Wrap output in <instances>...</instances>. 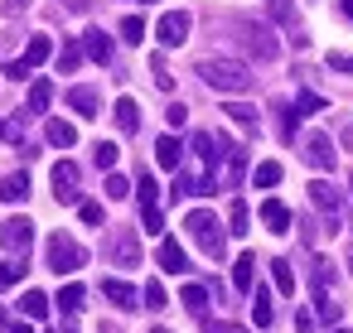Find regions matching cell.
Returning a JSON list of instances; mask_svg holds the SVG:
<instances>
[{
	"mask_svg": "<svg viewBox=\"0 0 353 333\" xmlns=\"http://www.w3.org/2000/svg\"><path fill=\"white\" fill-rule=\"evenodd\" d=\"M242 169H247V150H237V145H228V174H223V189H237V179H242Z\"/></svg>",
	"mask_w": 353,
	"mask_h": 333,
	"instance_id": "obj_26",
	"label": "cell"
},
{
	"mask_svg": "<svg viewBox=\"0 0 353 333\" xmlns=\"http://www.w3.org/2000/svg\"><path fill=\"white\" fill-rule=\"evenodd\" d=\"M121 39H126V44H141V39H145V20L126 15V20H121Z\"/></svg>",
	"mask_w": 353,
	"mask_h": 333,
	"instance_id": "obj_38",
	"label": "cell"
},
{
	"mask_svg": "<svg viewBox=\"0 0 353 333\" xmlns=\"http://www.w3.org/2000/svg\"><path fill=\"white\" fill-rule=\"evenodd\" d=\"M329 68H334V73H348V78H353V58H348V54H329Z\"/></svg>",
	"mask_w": 353,
	"mask_h": 333,
	"instance_id": "obj_44",
	"label": "cell"
},
{
	"mask_svg": "<svg viewBox=\"0 0 353 333\" xmlns=\"http://www.w3.org/2000/svg\"><path fill=\"white\" fill-rule=\"evenodd\" d=\"M141 222H145V232H150V237H160V232H165V217H160V208L141 213Z\"/></svg>",
	"mask_w": 353,
	"mask_h": 333,
	"instance_id": "obj_43",
	"label": "cell"
},
{
	"mask_svg": "<svg viewBox=\"0 0 353 333\" xmlns=\"http://www.w3.org/2000/svg\"><path fill=\"white\" fill-rule=\"evenodd\" d=\"M150 73H155V87H160V92H174V73L165 68V58H160V54L150 58Z\"/></svg>",
	"mask_w": 353,
	"mask_h": 333,
	"instance_id": "obj_36",
	"label": "cell"
},
{
	"mask_svg": "<svg viewBox=\"0 0 353 333\" xmlns=\"http://www.w3.org/2000/svg\"><path fill=\"white\" fill-rule=\"evenodd\" d=\"M295 328H300V333H314V319H310V314L300 309V314H295Z\"/></svg>",
	"mask_w": 353,
	"mask_h": 333,
	"instance_id": "obj_47",
	"label": "cell"
},
{
	"mask_svg": "<svg viewBox=\"0 0 353 333\" xmlns=\"http://www.w3.org/2000/svg\"><path fill=\"white\" fill-rule=\"evenodd\" d=\"M252 280H256V256H247V251H242V256L232 261V285L247 294V290H252Z\"/></svg>",
	"mask_w": 353,
	"mask_h": 333,
	"instance_id": "obj_22",
	"label": "cell"
},
{
	"mask_svg": "<svg viewBox=\"0 0 353 333\" xmlns=\"http://www.w3.org/2000/svg\"><path fill=\"white\" fill-rule=\"evenodd\" d=\"M155 261H160V270H165V275H184V270H189V256H184V246H179L174 237H160Z\"/></svg>",
	"mask_w": 353,
	"mask_h": 333,
	"instance_id": "obj_10",
	"label": "cell"
},
{
	"mask_svg": "<svg viewBox=\"0 0 353 333\" xmlns=\"http://www.w3.org/2000/svg\"><path fill=\"white\" fill-rule=\"evenodd\" d=\"M78 217L88 227H102V203H78Z\"/></svg>",
	"mask_w": 353,
	"mask_h": 333,
	"instance_id": "obj_42",
	"label": "cell"
},
{
	"mask_svg": "<svg viewBox=\"0 0 353 333\" xmlns=\"http://www.w3.org/2000/svg\"><path fill=\"white\" fill-rule=\"evenodd\" d=\"M102 189H107V198H126V193H131V184H126L117 169H107V184H102Z\"/></svg>",
	"mask_w": 353,
	"mask_h": 333,
	"instance_id": "obj_40",
	"label": "cell"
},
{
	"mask_svg": "<svg viewBox=\"0 0 353 333\" xmlns=\"http://www.w3.org/2000/svg\"><path fill=\"white\" fill-rule=\"evenodd\" d=\"M49 54H54V39H49V34H34V39L25 44V54H20V58H15V63H10L6 73L25 83V78H30V73H34L39 63H49Z\"/></svg>",
	"mask_w": 353,
	"mask_h": 333,
	"instance_id": "obj_4",
	"label": "cell"
},
{
	"mask_svg": "<svg viewBox=\"0 0 353 333\" xmlns=\"http://www.w3.org/2000/svg\"><path fill=\"white\" fill-rule=\"evenodd\" d=\"M25 280V261H0V290H10Z\"/></svg>",
	"mask_w": 353,
	"mask_h": 333,
	"instance_id": "obj_35",
	"label": "cell"
},
{
	"mask_svg": "<svg viewBox=\"0 0 353 333\" xmlns=\"http://www.w3.org/2000/svg\"><path fill=\"white\" fill-rule=\"evenodd\" d=\"M199 78H203L208 87H218V92H247V87H252L247 63H232V58H203V63H199Z\"/></svg>",
	"mask_w": 353,
	"mask_h": 333,
	"instance_id": "obj_1",
	"label": "cell"
},
{
	"mask_svg": "<svg viewBox=\"0 0 353 333\" xmlns=\"http://www.w3.org/2000/svg\"><path fill=\"white\" fill-rule=\"evenodd\" d=\"M179 304L203 319V314H208V290H203V285H184V290H179Z\"/></svg>",
	"mask_w": 353,
	"mask_h": 333,
	"instance_id": "obj_24",
	"label": "cell"
},
{
	"mask_svg": "<svg viewBox=\"0 0 353 333\" xmlns=\"http://www.w3.org/2000/svg\"><path fill=\"white\" fill-rule=\"evenodd\" d=\"M266 6H271V15L290 30V39H295V49H305L310 44V34H300V25H295V6H290V0H266Z\"/></svg>",
	"mask_w": 353,
	"mask_h": 333,
	"instance_id": "obj_14",
	"label": "cell"
},
{
	"mask_svg": "<svg viewBox=\"0 0 353 333\" xmlns=\"http://www.w3.org/2000/svg\"><path fill=\"white\" fill-rule=\"evenodd\" d=\"M252 179H256V189H271V184H281V164H276V160H261Z\"/></svg>",
	"mask_w": 353,
	"mask_h": 333,
	"instance_id": "obj_33",
	"label": "cell"
},
{
	"mask_svg": "<svg viewBox=\"0 0 353 333\" xmlns=\"http://www.w3.org/2000/svg\"><path fill=\"white\" fill-rule=\"evenodd\" d=\"M83 54H88L83 44H63V49H59V73H73V68L83 63Z\"/></svg>",
	"mask_w": 353,
	"mask_h": 333,
	"instance_id": "obj_31",
	"label": "cell"
},
{
	"mask_svg": "<svg viewBox=\"0 0 353 333\" xmlns=\"http://www.w3.org/2000/svg\"><path fill=\"white\" fill-rule=\"evenodd\" d=\"M334 333H348V328H334Z\"/></svg>",
	"mask_w": 353,
	"mask_h": 333,
	"instance_id": "obj_54",
	"label": "cell"
},
{
	"mask_svg": "<svg viewBox=\"0 0 353 333\" xmlns=\"http://www.w3.org/2000/svg\"><path fill=\"white\" fill-rule=\"evenodd\" d=\"M107 256H112L117 266H141V241H136V232H131V227H117L112 241H107Z\"/></svg>",
	"mask_w": 353,
	"mask_h": 333,
	"instance_id": "obj_7",
	"label": "cell"
},
{
	"mask_svg": "<svg viewBox=\"0 0 353 333\" xmlns=\"http://www.w3.org/2000/svg\"><path fill=\"white\" fill-rule=\"evenodd\" d=\"M30 241H34V222L30 217H6V222H0V246H6L10 256L30 251Z\"/></svg>",
	"mask_w": 353,
	"mask_h": 333,
	"instance_id": "obj_5",
	"label": "cell"
},
{
	"mask_svg": "<svg viewBox=\"0 0 353 333\" xmlns=\"http://www.w3.org/2000/svg\"><path fill=\"white\" fill-rule=\"evenodd\" d=\"M261 222H266V232H290V208L281 198H266L261 203Z\"/></svg>",
	"mask_w": 353,
	"mask_h": 333,
	"instance_id": "obj_17",
	"label": "cell"
},
{
	"mask_svg": "<svg viewBox=\"0 0 353 333\" xmlns=\"http://www.w3.org/2000/svg\"><path fill=\"white\" fill-rule=\"evenodd\" d=\"M68 333H73V328H68Z\"/></svg>",
	"mask_w": 353,
	"mask_h": 333,
	"instance_id": "obj_57",
	"label": "cell"
},
{
	"mask_svg": "<svg viewBox=\"0 0 353 333\" xmlns=\"http://www.w3.org/2000/svg\"><path fill=\"white\" fill-rule=\"evenodd\" d=\"M102 294H107L117 309H141V294H136L126 280H112V275H107V280H102Z\"/></svg>",
	"mask_w": 353,
	"mask_h": 333,
	"instance_id": "obj_13",
	"label": "cell"
},
{
	"mask_svg": "<svg viewBox=\"0 0 353 333\" xmlns=\"http://www.w3.org/2000/svg\"><path fill=\"white\" fill-rule=\"evenodd\" d=\"M300 116H314V111H324V97H314V92H300Z\"/></svg>",
	"mask_w": 353,
	"mask_h": 333,
	"instance_id": "obj_41",
	"label": "cell"
},
{
	"mask_svg": "<svg viewBox=\"0 0 353 333\" xmlns=\"http://www.w3.org/2000/svg\"><path fill=\"white\" fill-rule=\"evenodd\" d=\"M112 116H117V131H121V136H136V131H141V107H136L131 97H121V102L112 107Z\"/></svg>",
	"mask_w": 353,
	"mask_h": 333,
	"instance_id": "obj_16",
	"label": "cell"
},
{
	"mask_svg": "<svg viewBox=\"0 0 353 333\" xmlns=\"http://www.w3.org/2000/svg\"><path fill=\"white\" fill-rule=\"evenodd\" d=\"M223 111H228V121H232V126H242L247 136H256V126H261V116H256V107H252V102H228Z\"/></svg>",
	"mask_w": 353,
	"mask_h": 333,
	"instance_id": "obj_15",
	"label": "cell"
},
{
	"mask_svg": "<svg viewBox=\"0 0 353 333\" xmlns=\"http://www.w3.org/2000/svg\"><path fill=\"white\" fill-rule=\"evenodd\" d=\"M68 107H73L78 116H88V121H92V116H102V111H97L102 102H97V92H92V87H68Z\"/></svg>",
	"mask_w": 353,
	"mask_h": 333,
	"instance_id": "obj_18",
	"label": "cell"
},
{
	"mask_svg": "<svg viewBox=\"0 0 353 333\" xmlns=\"http://www.w3.org/2000/svg\"><path fill=\"white\" fill-rule=\"evenodd\" d=\"M310 203H314L319 213H329V227H339V208H343V198H339V189H334V184L314 179V184H310Z\"/></svg>",
	"mask_w": 353,
	"mask_h": 333,
	"instance_id": "obj_9",
	"label": "cell"
},
{
	"mask_svg": "<svg viewBox=\"0 0 353 333\" xmlns=\"http://www.w3.org/2000/svg\"><path fill=\"white\" fill-rule=\"evenodd\" d=\"M141 299H145V309H165V285H160V280H145Z\"/></svg>",
	"mask_w": 353,
	"mask_h": 333,
	"instance_id": "obj_39",
	"label": "cell"
},
{
	"mask_svg": "<svg viewBox=\"0 0 353 333\" xmlns=\"http://www.w3.org/2000/svg\"><path fill=\"white\" fill-rule=\"evenodd\" d=\"M339 10H343V20H353V0H339Z\"/></svg>",
	"mask_w": 353,
	"mask_h": 333,
	"instance_id": "obj_49",
	"label": "cell"
},
{
	"mask_svg": "<svg viewBox=\"0 0 353 333\" xmlns=\"http://www.w3.org/2000/svg\"><path fill=\"white\" fill-rule=\"evenodd\" d=\"M150 333H170V328H150Z\"/></svg>",
	"mask_w": 353,
	"mask_h": 333,
	"instance_id": "obj_52",
	"label": "cell"
},
{
	"mask_svg": "<svg viewBox=\"0 0 353 333\" xmlns=\"http://www.w3.org/2000/svg\"><path fill=\"white\" fill-rule=\"evenodd\" d=\"M10 333H30V323H10Z\"/></svg>",
	"mask_w": 353,
	"mask_h": 333,
	"instance_id": "obj_50",
	"label": "cell"
},
{
	"mask_svg": "<svg viewBox=\"0 0 353 333\" xmlns=\"http://www.w3.org/2000/svg\"><path fill=\"white\" fill-rule=\"evenodd\" d=\"M242 34H247V49H252L256 58H276V54H281V44L271 39V30H266V25H247Z\"/></svg>",
	"mask_w": 353,
	"mask_h": 333,
	"instance_id": "obj_11",
	"label": "cell"
},
{
	"mask_svg": "<svg viewBox=\"0 0 353 333\" xmlns=\"http://www.w3.org/2000/svg\"><path fill=\"white\" fill-rule=\"evenodd\" d=\"M203 333H247L242 323H203Z\"/></svg>",
	"mask_w": 353,
	"mask_h": 333,
	"instance_id": "obj_45",
	"label": "cell"
},
{
	"mask_svg": "<svg viewBox=\"0 0 353 333\" xmlns=\"http://www.w3.org/2000/svg\"><path fill=\"white\" fill-rule=\"evenodd\" d=\"M343 256H348V270H353V241H348V251H343Z\"/></svg>",
	"mask_w": 353,
	"mask_h": 333,
	"instance_id": "obj_51",
	"label": "cell"
},
{
	"mask_svg": "<svg viewBox=\"0 0 353 333\" xmlns=\"http://www.w3.org/2000/svg\"><path fill=\"white\" fill-rule=\"evenodd\" d=\"M83 49H88L92 63H112V39H107L102 30H88V34H83Z\"/></svg>",
	"mask_w": 353,
	"mask_h": 333,
	"instance_id": "obj_19",
	"label": "cell"
},
{
	"mask_svg": "<svg viewBox=\"0 0 353 333\" xmlns=\"http://www.w3.org/2000/svg\"><path fill=\"white\" fill-rule=\"evenodd\" d=\"M228 232H232V237L247 232V203H242V198H232V208H228Z\"/></svg>",
	"mask_w": 353,
	"mask_h": 333,
	"instance_id": "obj_34",
	"label": "cell"
},
{
	"mask_svg": "<svg viewBox=\"0 0 353 333\" xmlns=\"http://www.w3.org/2000/svg\"><path fill=\"white\" fill-rule=\"evenodd\" d=\"M44 140L59 145V150H68V145H78V126H68V121H49V126H44Z\"/></svg>",
	"mask_w": 353,
	"mask_h": 333,
	"instance_id": "obj_21",
	"label": "cell"
},
{
	"mask_svg": "<svg viewBox=\"0 0 353 333\" xmlns=\"http://www.w3.org/2000/svg\"><path fill=\"white\" fill-rule=\"evenodd\" d=\"M0 136H6V121H0Z\"/></svg>",
	"mask_w": 353,
	"mask_h": 333,
	"instance_id": "obj_53",
	"label": "cell"
},
{
	"mask_svg": "<svg viewBox=\"0 0 353 333\" xmlns=\"http://www.w3.org/2000/svg\"><path fill=\"white\" fill-rule=\"evenodd\" d=\"M252 319H256L261 328H271L276 309H271V294H266V290H256V294H252Z\"/></svg>",
	"mask_w": 353,
	"mask_h": 333,
	"instance_id": "obj_29",
	"label": "cell"
},
{
	"mask_svg": "<svg viewBox=\"0 0 353 333\" xmlns=\"http://www.w3.org/2000/svg\"><path fill=\"white\" fill-rule=\"evenodd\" d=\"M348 189H353V179H348Z\"/></svg>",
	"mask_w": 353,
	"mask_h": 333,
	"instance_id": "obj_56",
	"label": "cell"
},
{
	"mask_svg": "<svg viewBox=\"0 0 353 333\" xmlns=\"http://www.w3.org/2000/svg\"><path fill=\"white\" fill-rule=\"evenodd\" d=\"M49 102H54V87H49V83H44V78H39V83H34V87H30V111H44V107H49Z\"/></svg>",
	"mask_w": 353,
	"mask_h": 333,
	"instance_id": "obj_37",
	"label": "cell"
},
{
	"mask_svg": "<svg viewBox=\"0 0 353 333\" xmlns=\"http://www.w3.org/2000/svg\"><path fill=\"white\" fill-rule=\"evenodd\" d=\"M189 25H194V20H189V10H170V15L155 25V39H160L165 49H179V44L189 39Z\"/></svg>",
	"mask_w": 353,
	"mask_h": 333,
	"instance_id": "obj_6",
	"label": "cell"
},
{
	"mask_svg": "<svg viewBox=\"0 0 353 333\" xmlns=\"http://www.w3.org/2000/svg\"><path fill=\"white\" fill-rule=\"evenodd\" d=\"M78 179H83V169L73 160H59L54 164V198L59 203H78Z\"/></svg>",
	"mask_w": 353,
	"mask_h": 333,
	"instance_id": "obj_8",
	"label": "cell"
},
{
	"mask_svg": "<svg viewBox=\"0 0 353 333\" xmlns=\"http://www.w3.org/2000/svg\"><path fill=\"white\" fill-rule=\"evenodd\" d=\"M271 280H276L281 294H295V270H290V261H271Z\"/></svg>",
	"mask_w": 353,
	"mask_h": 333,
	"instance_id": "obj_28",
	"label": "cell"
},
{
	"mask_svg": "<svg viewBox=\"0 0 353 333\" xmlns=\"http://www.w3.org/2000/svg\"><path fill=\"white\" fill-rule=\"evenodd\" d=\"M305 160L314 164V169H334V145H329V136H305Z\"/></svg>",
	"mask_w": 353,
	"mask_h": 333,
	"instance_id": "obj_12",
	"label": "cell"
},
{
	"mask_svg": "<svg viewBox=\"0 0 353 333\" xmlns=\"http://www.w3.org/2000/svg\"><path fill=\"white\" fill-rule=\"evenodd\" d=\"M184 121H189V111H184V107L174 102V107H170V126H184Z\"/></svg>",
	"mask_w": 353,
	"mask_h": 333,
	"instance_id": "obj_46",
	"label": "cell"
},
{
	"mask_svg": "<svg viewBox=\"0 0 353 333\" xmlns=\"http://www.w3.org/2000/svg\"><path fill=\"white\" fill-rule=\"evenodd\" d=\"M44 261H49V270H54V275H73L78 266H88V251H83L68 232H54V237H49V246H44Z\"/></svg>",
	"mask_w": 353,
	"mask_h": 333,
	"instance_id": "obj_3",
	"label": "cell"
},
{
	"mask_svg": "<svg viewBox=\"0 0 353 333\" xmlns=\"http://www.w3.org/2000/svg\"><path fill=\"white\" fill-rule=\"evenodd\" d=\"M145 6H155V0H145Z\"/></svg>",
	"mask_w": 353,
	"mask_h": 333,
	"instance_id": "obj_55",
	"label": "cell"
},
{
	"mask_svg": "<svg viewBox=\"0 0 353 333\" xmlns=\"http://www.w3.org/2000/svg\"><path fill=\"white\" fill-rule=\"evenodd\" d=\"M30 198V174H10L0 184V203H25Z\"/></svg>",
	"mask_w": 353,
	"mask_h": 333,
	"instance_id": "obj_23",
	"label": "cell"
},
{
	"mask_svg": "<svg viewBox=\"0 0 353 333\" xmlns=\"http://www.w3.org/2000/svg\"><path fill=\"white\" fill-rule=\"evenodd\" d=\"M117 155H121V150H117L112 140H97V145H92V160H97V169H117Z\"/></svg>",
	"mask_w": 353,
	"mask_h": 333,
	"instance_id": "obj_32",
	"label": "cell"
},
{
	"mask_svg": "<svg viewBox=\"0 0 353 333\" xmlns=\"http://www.w3.org/2000/svg\"><path fill=\"white\" fill-rule=\"evenodd\" d=\"M25 6H30V0H6V15H20Z\"/></svg>",
	"mask_w": 353,
	"mask_h": 333,
	"instance_id": "obj_48",
	"label": "cell"
},
{
	"mask_svg": "<svg viewBox=\"0 0 353 333\" xmlns=\"http://www.w3.org/2000/svg\"><path fill=\"white\" fill-rule=\"evenodd\" d=\"M136 189H141V213H150V208H160V184H155L150 174H141V184H136Z\"/></svg>",
	"mask_w": 353,
	"mask_h": 333,
	"instance_id": "obj_30",
	"label": "cell"
},
{
	"mask_svg": "<svg viewBox=\"0 0 353 333\" xmlns=\"http://www.w3.org/2000/svg\"><path fill=\"white\" fill-rule=\"evenodd\" d=\"M20 314H25V319H49V294L25 290V294H20Z\"/></svg>",
	"mask_w": 353,
	"mask_h": 333,
	"instance_id": "obj_25",
	"label": "cell"
},
{
	"mask_svg": "<svg viewBox=\"0 0 353 333\" xmlns=\"http://www.w3.org/2000/svg\"><path fill=\"white\" fill-rule=\"evenodd\" d=\"M83 299H88V290H83V285H78V280H73V285H63V290H59V309H63V314H68V319H73V314H78V309H83Z\"/></svg>",
	"mask_w": 353,
	"mask_h": 333,
	"instance_id": "obj_27",
	"label": "cell"
},
{
	"mask_svg": "<svg viewBox=\"0 0 353 333\" xmlns=\"http://www.w3.org/2000/svg\"><path fill=\"white\" fill-rule=\"evenodd\" d=\"M184 227H189V237L203 246V256H213V261H223L228 256V241H223V222L208 213V208H194L189 217H184Z\"/></svg>",
	"mask_w": 353,
	"mask_h": 333,
	"instance_id": "obj_2",
	"label": "cell"
},
{
	"mask_svg": "<svg viewBox=\"0 0 353 333\" xmlns=\"http://www.w3.org/2000/svg\"><path fill=\"white\" fill-rule=\"evenodd\" d=\"M155 160H160V169H179V160H184V145H179L174 136H160V140H155Z\"/></svg>",
	"mask_w": 353,
	"mask_h": 333,
	"instance_id": "obj_20",
	"label": "cell"
}]
</instances>
